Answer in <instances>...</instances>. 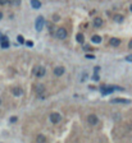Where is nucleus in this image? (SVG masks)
I'll return each mask as SVG.
<instances>
[{"label":"nucleus","mask_w":132,"mask_h":143,"mask_svg":"<svg viewBox=\"0 0 132 143\" xmlns=\"http://www.w3.org/2000/svg\"><path fill=\"white\" fill-rule=\"evenodd\" d=\"M100 91H101L103 95H110V93H113L114 88L113 87H108V86H103V87L100 88Z\"/></svg>","instance_id":"423d86ee"},{"label":"nucleus","mask_w":132,"mask_h":143,"mask_svg":"<svg viewBox=\"0 0 132 143\" xmlns=\"http://www.w3.org/2000/svg\"><path fill=\"white\" fill-rule=\"evenodd\" d=\"M86 58H87V59H94L95 56H94V55H89V54H87V55H86Z\"/></svg>","instance_id":"b1692460"},{"label":"nucleus","mask_w":132,"mask_h":143,"mask_svg":"<svg viewBox=\"0 0 132 143\" xmlns=\"http://www.w3.org/2000/svg\"><path fill=\"white\" fill-rule=\"evenodd\" d=\"M0 37H1V35H0Z\"/></svg>","instance_id":"c756f323"},{"label":"nucleus","mask_w":132,"mask_h":143,"mask_svg":"<svg viewBox=\"0 0 132 143\" xmlns=\"http://www.w3.org/2000/svg\"><path fill=\"white\" fill-rule=\"evenodd\" d=\"M114 19H116V22H118V23H122V22H123V17L122 15H116V17H114Z\"/></svg>","instance_id":"a211bd4d"},{"label":"nucleus","mask_w":132,"mask_h":143,"mask_svg":"<svg viewBox=\"0 0 132 143\" xmlns=\"http://www.w3.org/2000/svg\"><path fill=\"white\" fill-rule=\"evenodd\" d=\"M36 141H37V143H45V142H46V137H45L44 134H39Z\"/></svg>","instance_id":"2eb2a0df"},{"label":"nucleus","mask_w":132,"mask_h":143,"mask_svg":"<svg viewBox=\"0 0 132 143\" xmlns=\"http://www.w3.org/2000/svg\"><path fill=\"white\" fill-rule=\"evenodd\" d=\"M112 104H130V100H126V99H113Z\"/></svg>","instance_id":"9d476101"},{"label":"nucleus","mask_w":132,"mask_h":143,"mask_svg":"<svg viewBox=\"0 0 132 143\" xmlns=\"http://www.w3.org/2000/svg\"><path fill=\"white\" fill-rule=\"evenodd\" d=\"M26 45H27L28 47H32V46H33V42H32V41H27V42H26Z\"/></svg>","instance_id":"412c9836"},{"label":"nucleus","mask_w":132,"mask_h":143,"mask_svg":"<svg viewBox=\"0 0 132 143\" xmlns=\"http://www.w3.org/2000/svg\"><path fill=\"white\" fill-rule=\"evenodd\" d=\"M1 18H3V13H1V12H0V19H1Z\"/></svg>","instance_id":"cd10ccee"},{"label":"nucleus","mask_w":132,"mask_h":143,"mask_svg":"<svg viewBox=\"0 0 132 143\" xmlns=\"http://www.w3.org/2000/svg\"><path fill=\"white\" fill-rule=\"evenodd\" d=\"M45 73H46V70H45V68L41 66V65H37V66L33 68V74H35L36 77H39V78L40 77H44Z\"/></svg>","instance_id":"f03ea898"},{"label":"nucleus","mask_w":132,"mask_h":143,"mask_svg":"<svg viewBox=\"0 0 132 143\" xmlns=\"http://www.w3.org/2000/svg\"><path fill=\"white\" fill-rule=\"evenodd\" d=\"M44 89H45V87H44V84H41V83L35 86V91H36V92H37L39 95H40V93H42V92H44Z\"/></svg>","instance_id":"ddd939ff"},{"label":"nucleus","mask_w":132,"mask_h":143,"mask_svg":"<svg viewBox=\"0 0 132 143\" xmlns=\"http://www.w3.org/2000/svg\"><path fill=\"white\" fill-rule=\"evenodd\" d=\"M101 26H103V19L100 18V17H96V18L94 19V27L100 28Z\"/></svg>","instance_id":"9b49d317"},{"label":"nucleus","mask_w":132,"mask_h":143,"mask_svg":"<svg viewBox=\"0 0 132 143\" xmlns=\"http://www.w3.org/2000/svg\"><path fill=\"white\" fill-rule=\"evenodd\" d=\"M130 9H131V12H132V5H131V7H130Z\"/></svg>","instance_id":"c85d7f7f"},{"label":"nucleus","mask_w":132,"mask_h":143,"mask_svg":"<svg viewBox=\"0 0 132 143\" xmlns=\"http://www.w3.org/2000/svg\"><path fill=\"white\" fill-rule=\"evenodd\" d=\"M67 30L66 28H63V27H60V28H58L56 30V33H55V36L58 37V38H60V40H64L66 37H67Z\"/></svg>","instance_id":"7ed1b4c3"},{"label":"nucleus","mask_w":132,"mask_h":143,"mask_svg":"<svg viewBox=\"0 0 132 143\" xmlns=\"http://www.w3.org/2000/svg\"><path fill=\"white\" fill-rule=\"evenodd\" d=\"M128 47H130V49H132V40H131L130 44H128Z\"/></svg>","instance_id":"393cba45"},{"label":"nucleus","mask_w":132,"mask_h":143,"mask_svg":"<svg viewBox=\"0 0 132 143\" xmlns=\"http://www.w3.org/2000/svg\"><path fill=\"white\" fill-rule=\"evenodd\" d=\"M17 40H18L19 44H25V38H23V36H18V37H17Z\"/></svg>","instance_id":"6ab92c4d"},{"label":"nucleus","mask_w":132,"mask_h":143,"mask_svg":"<svg viewBox=\"0 0 132 143\" xmlns=\"http://www.w3.org/2000/svg\"><path fill=\"white\" fill-rule=\"evenodd\" d=\"M0 45H1L3 49H8L9 47V41H8V37L7 36H1L0 37Z\"/></svg>","instance_id":"39448f33"},{"label":"nucleus","mask_w":132,"mask_h":143,"mask_svg":"<svg viewBox=\"0 0 132 143\" xmlns=\"http://www.w3.org/2000/svg\"><path fill=\"white\" fill-rule=\"evenodd\" d=\"M126 60H127V61H131V63H132V55H128L127 58H126Z\"/></svg>","instance_id":"4be33fe9"},{"label":"nucleus","mask_w":132,"mask_h":143,"mask_svg":"<svg viewBox=\"0 0 132 143\" xmlns=\"http://www.w3.org/2000/svg\"><path fill=\"white\" fill-rule=\"evenodd\" d=\"M64 72H66V69L63 66H56L55 69H54V74L56 77H60V76H63L64 74Z\"/></svg>","instance_id":"1a4fd4ad"},{"label":"nucleus","mask_w":132,"mask_h":143,"mask_svg":"<svg viewBox=\"0 0 132 143\" xmlns=\"http://www.w3.org/2000/svg\"><path fill=\"white\" fill-rule=\"evenodd\" d=\"M44 24H45V19H44V17H42V15L37 17V18H36V22H35V28H36V31H37V32L42 31Z\"/></svg>","instance_id":"f257e3e1"},{"label":"nucleus","mask_w":132,"mask_h":143,"mask_svg":"<svg viewBox=\"0 0 132 143\" xmlns=\"http://www.w3.org/2000/svg\"><path fill=\"white\" fill-rule=\"evenodd\" d=\"M91 41H92L94 44H101V36H99V35H94L92 37H91Z\"/></svg>","instance_id":"4468645a"},{"label":"nucleus","mask_w":132,"mask_h":143,"mask_svg":"<svg viewBox=\"0 0 132 143\" xmlns=\"http://www.w3.org/2000/svg\"><path fill=\"white\" fill-rule=\"evenodd\" d=\"M31 5H32V8L39 9L40 7H41V3H40L39 0H31Z\"/></svg>","instance_id":"dca6fc26"},{"label":"nucleus","mask_w":132,"mask_h":143,"mask_svg":"<svg viewBox=\"0 0 132 143\" xmlns=\"http://www.w3.org/2000/svg\"><path fill=\"white\" fill-rule=\"evenodd\" d=\"M109 44H110V46H113V47H117V46H119L120 40H119V38H117V37H112L110 40H109Z\"/></svg>","instance_id":"6e6552de"},{"label":"nucleus","mask_w":132,"mask_h":143,"mask_svg":"<svg viewBox=\"0 0 132 143\" xmlns=\"http://www.w3.org/2000/svg\"><path fill=\"white\" fill-rule=\"evenodd\" d=\"M60 120H62L60 114H58V112L50 114V121L53 123V124H58V123H60Z\"/></svg>","instance_id":"20e7f679"},{"label":"nucleus","mask_w":132,"mask_h":143,"mask_svg":"<svg viewBox=\"0 0 132 143\" xmlns=\"http://www.w3.org/2000/svg\"><path fill=\"white\" fill-rule=\"evenodd\" d=\"M99 79V76H94V81H97Z\"/></svg>","instance_id":"bb28decb"},{"label":"nucleus","mask_w":132,"mask_h":143,"mask_svg":"<svg viewBox=\"0 0 132 143\" xmlns=\"http://www.w3.org/2000/svg\"><path fill=\"white\" fill-rule=\"evenodd\" d=\"M76 40H77V42L83 44V42H85V36L82 35V33H78V35L76 36Z\"/></svg>","instance_id":"f3484780"},{"label":"nucleus","mask_w":132,"mask_h":143,"mask_svg":"<svg viewBox=\"0 0 132 143\" xmlns=\"http://www.w3.org/2000/svg\"><path fill=\"white\" fill-rule=\"evenodd\" d=\"M10 0H0V5H7Z\"/></svg>","instance_id":"aec40b11"},{"label":"nucleus","mask_w":132,"mask_h":143,"mask_svg":"<svg viewBox=\"0 0 132 143\" xmlns=\"http://www.w3.org/2000/svg\"><path fill=\"white\" fill-rule=\"evenodd\" d=\"M13 4H15V5H19V4H21V0H13Z\"/></svg>","instance_id":"5701e85b"},{"label":"nucleus","mask_w":132,"mask_h":143,"mask_svg":"<svg viewBox=\"0 0 132 143\" xmlns=\"http://www.w3.org/2000/svg\"><path fill=\"white\" fill-rule=\"evenodd\" d=\"M12 92H13V95H14V96H17V97H19V96L23 95V91H22L19 87H14V88L12 89Z\"/></svg>","instance_id":"f8f14e48"},{"label":"nucleus","mask_w":132,"mask_h":143,"mask_svg":"<svg viewBox=\"0 0 132 143\" xmlns=\"http://www.w3.org/2000/svg\"><path fill=\"white\" fill-rule=\"evenodd\" d=\"M15 120H17V118H12V119H10V121H12V123H14Z\"/></svg>","instance_id":"a878e982"},{"label":"nucleus","mask_w":132,"mask_h":143,"mask_svg":"<svg viewBox=\"0 0 132 143\" xmlns=\"http://www.w3.org/2000/svg\"><path fill=\"white\" fill-rule=\"evenodd\" d=\"M87 121H89L90 125H96L97 124V116L94 115V114H91V115H89V118H87Z\"/></svg>","instance_id":"0eeeda50"}]
</instances>
